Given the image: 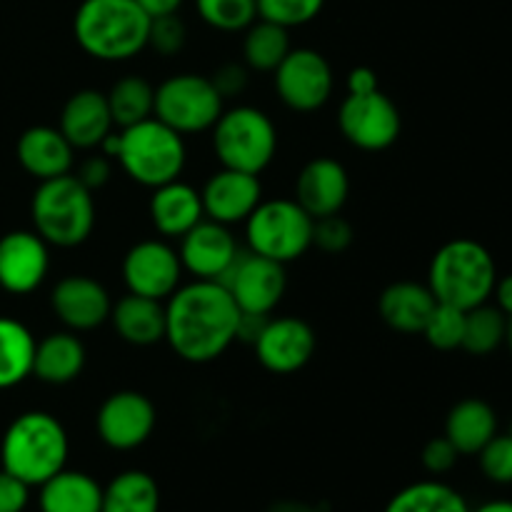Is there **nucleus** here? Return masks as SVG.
Instances as JSON below:
<instances>
[{
  "label": "nucleus",
  "mask_w": 512,
  "mask_h": 512,
  "mask_svg": "<svg viewBox=\"0 0 512 512\" xmlns=\"http://www.w3.org/2000/svg\"><path fill=\"white\" fill-rule=\"evenodd\" d=\"M240 308L218 280H193L165 300V343L185 363L218 360L238 340Z\"/></svg>",
  "instance_id": "obj_1"
},
{
  "label": "nucleus",
  "mask_w": 512,
  "mask_h": 512,
  "mask_svg": "<svg viewBox=\"0 0 512 512\" xmlns=\"http://www.w3.org/2000/svg\"><path fill=\"white\" fill-rule=\"evenodd\" d=\"M150 15L135 0H83L73 35L85 55L100 63H125L148 48Z\"/></svg>",
  "instance_id": "obj_2"
},
{
  "label": "nucleus",
  "mask_w": 512,
  "mask_h": 512,
  "mask_svg": "<svg viewBox=\"0 0 512 512\" xmlns=\"http://www.w3.org/2000/svg\"><path fill=\"white\" fill-rule=\"evenodd\" d=\"M70 443L63 423L45 410H28L8 425L0 443L3 470L25 485H43L68 463Z\"/></svg>",
  "instance_id": "obj_3"
},
{
  "label": "nucleus",
  "mask_w": 512,
  "mask_h": 512,
  "mask_svg": "<svg viewBox=\"0 0 512 512\" xmlns=\"http://www.w3.org/2000/svg\"><path fill=\"white\" fill-rule=\"evenodd\" d=\"M498 283V268L485 245L470 238L445 243L430 260L428 288L435 300L460 310L488 303Z\"/></svg>",
  "instance_id": "obj_4"
},
{
  "label": "nucleus",
  "mask_w": 512,
  "mask_h": 512,
  "mask_svg": "<svg viewBox=\"0 0 512 512\" xmlns=\"http://www.w3.org/2000/svg\"><path fill=\"white\" fill-rule=\"evenodd\" d=\"M33 230L55 248H78L95 228V198L73 173L43 180L30 200Z\"/></svg>",
  "instance_id": "obj_5"
},
{
  "label": "nucleus",
  "mask_w": 512,
  "mask_h": 512,
  "mask_svg": "<svg viewBox=\"0 0 512 512\" xmlns=\"http://www.w3.org/2000/svg\"><path fill=\"white\" fill-rule=\"evenodd\" d=\"M118 133L120 150L115 160L133 183L153 190L180 178L188 160L183 135L160 123L155 115L143 123L120 128Z\"/></svg>",
  "instance_id": "obj_6"
},
{
  "label": "nucleus",
  "mask_w": 512,
  "mask_h": 512,
  "mask_svg": "<svg viewBox=\"0 0 512 512\" xmlns=\"http://www.w3.org/2000/svg\"><path fill=\"white\" fill-rule=\"evenodd\" d=\"M210 130L223 168L260 175L278 153V128L265 110L253 105L225 108Z\"/></svg>",
  "instance_id": "obj_7"
},
{
  "label": "nucleus",
  "mask_w": 512,
  "mask_h": 512,
  "mask_svg": "<svg viewBox=\"0 0 512 512\" xmlns=\"http://www.w3.org/2000/svg\"><path fill=\"white\" fill-rule=\"evenodd\" d=\"M313 223L295 198L263 200L243 223L245 243L253 253L288 265L313 248Z\"/></svg>",
  "instance_id": "obj_8"
},
{
  "label": "nucleus",
  "mask_w": 512,
  "mask_h": 512,
  "mask_svg": "<svg viewBox=\"0 0 512 512\" xmlns=\"http://www.w3.org/2000/svg\"><path fill=\"white\" fill-rule=\"evenodd\" d=\"M223 110L225 100L208 75L178 73L155 88L153 115L183 138L213 128Z\"/></svg>",
  "instance_id": "obj_9"
},
{
  "label": "nucleus",
  "mask_w": 512,
  "mask_h": 512,
  "mask_svg": "<svg viewBox=\"0 0 512 512\" xmlns=\"http://www.w3.org/2000/svg\"><path fill=\"white\" fill-rule=\"evenodd\" d=\"M338 125L343 138L365 153H380L395 145L403 130L400 110L383 90L348 93L340 103Z\"/></svg>",
  "instance_id": "obj_10"
},
{
  "label": "nucleus",
  "mask_w": 512,
  "mask_h": 512,
  "mask_svg": "<svg viewBox=\"0 0 512 512\" xmlns=\"http://www.w3.org/2000/svg\"><path fill=\"white\" fill-rule=\"evenodd\" d=\"M273 73L278 98L295 113H315L333 95V68L328 58L313 48H293Z\"/></svg>",
  "instance_id": "obj_11"
},
{
  "label": "nucleus",
  "mask_w": 512,
  "mask_h": 512,
  "mask_svg": "<svg viewBox=\"0 0 512 512\" xmlns=\"http://www.w3.org/2000/svg\"><path fill=\"white\" fill-rule=\"evenodd\" d=\"M220 283L233 295L240 313L270 315L288 290V275L283 263H275L245 248L240 250Z\"/></svg>",
  "instance_id": "obj_12"
},
{
  "label": "nucleus",
  "mask_w": 512,
  "mask_h": 512,
  "mask_svg": "<svg viewBox=\"0 0 512 512\" xmlns=\"http://www.w3.org/2000/svg\"><path fill=\"white\" fill-rule=\"evenodd\" d=\"M183 273L178 250L168 240H140L123 258V280L128 293L163 303L180 288Z\"/></svg>",
  "instance_id": "obj_13"
},
{
  "label": "nucleus",
  "mask_w": 512,
  "mask_h": 512,
  "mask_svg": "<svg viewBox=\"0 0 512 512\" xmlns=\"http://www.w3.org/2000/svg\"><path fill=\"white\" fill-rule=\"evenodd\" d=\"M155 420L158 415L148 395L138 390H118L108 395L98 408L95 430L110 450L125 453V450H135L148 443L155 430Z\"/></svg>",
  "instance_id": "obj_14"
},
{
  "label": "nucleus",
  "mask_w": 512,
  "mask_h": 512,
  "mask_svg": "<svg viewBox=\"0 0 512 512\" xmlns=\"http://www.w3.org/2000/svg\"><path fill=\"white\" fill-rule=\"evenodd\" d=\"M253 348L255 358L268 373L290 375L303 370L313 360L318 338L303 318L283 315V318H268Z\"/></svg>",
  "instance_id": "obj_15"
},
{
  "label": "nucleus",
  "mask_w": 512,
  "mask_h": 512,
  "mask_svg": "<svg viewBox=\"0 0 512 512\" xmlns=\"http://www.w3.org/2000/svg\"><path fill=\"white\" fill-rule=\"evenodd\" d=\"M240 245L228 225L203 218L180 238V263L195 280H223L235 263Z\"/></svg>",
  "instance_id": "obj_16"
},
{
  "label": "nucleus",
  "mask_w": 512,
  "mask_h": 512,
  "mask_svg": "<svg viewBox=\"0 0 512 512\" xmlns=\"http://www.w3.org/2000/svg\"><path fill=\"white\" fill-rule=\"evenodd\" d=\"M55 318L73 333H88L110 320L113 300L103 283L88 275H65L50 293Z\"/></svg>",
  "instance_id": "obj_17"
},
{
  "label": "nucleus",
  "mask_w": 512,
  "mask_h": 512,
  "mask_svg": "<svg viewBox=\"0 0 512 512\" xmlns=\"http://www.w3.org/2000/svg\"><path fill=\"white\" fill-rule=\"evenodd\" d=\"M50 245L35 230H10L0 238V288L28 295L50 270Z\"/></svg>",
  "instance_id": "obj_18"
},
{
  "label": "nucleus",
  "mask_w": 512,
  "mask_h": 512,
  "mask_svg": "<svg viewBox=\"0 0 512 512\" xmlns=\"http://www.w3.org/2000/svg\"><path fill=\"white\" fill-rule=\"evenodd\" d=\"M200 198H203L205 218L230 228V225L245 223L250 213L263 203V185L253 173L220 168L203 185Z\"/></svg>",
  "instance_id": "obj_19"
},
{
  "label": "nucleus",
  "mask_w": 512,
  "mask_h": 512,
  "mask_svg": "<svg viewBox=\"0 0 512 512\" xmlns=\"http://www.w3.org/2000/svg\"><path fill=\"white\" fill-rule=\"evenodd\" d=\"M348 195V170L335 158L310 160L295 180V203L313 220L340 213L348 203Z\"/></svg>",
  "instance_id": "obj_20"
},
{
  "label": "nucleus",
  "mask_w": 512,
  "mask_h": 512,
  "mask_svg": "<svg viewBox=\"0 0 512 512\" xmlns=\"http://www.w3.org/2000/svg\"><path fill=\"white\" fill-rule=\"evenodd\" d=\"M73 155L75 148L60 133V128L53 125H33L20 135L15 145L20 168L38 183L68 175L73 170Z\"/></svg>",
  "instance_id": "obj_21"
},
{
  "label": "nucleus",
  "mask_w": 512,
  "mask_h": 512,
  "mask_svg": "<svg viewBox=\"0 0 512 512\" xmlns=\"http://www.w3.org/2000/svg\"><path fill=\"white\" fill-rule=\"evenodd\" d=\"M58 128L75 150L98 148L105 135L115 128L105 93L85 88L70 95L60 113Z\"/></svg>",
  "instance_id": "obj_22"
},
{
  "label": "nucleus",
  "mask_w": 512,
  "mask_h": 512,
  "mask_svg": "<svg viewBox=\"0 0 512 512\" xmlns=\"http://www.w3.org/2000/svg\"><path fill=\"white\" fill-rule=\"evenodd\" d=\"M148 213L150 223L165 240H180L205 218L200 190H195L190 183H183L180 178L153 188Z\"/></svg>",
  "instance_id": "obj_23"
},
{
  "label": "nucleus",
  "mask_w": 512,
  "mask_h": 512,
  "mask_svg": "<svg viewBox=\"0 0 512 512\" xmlns=\"http://www.w3.org/2000/svg\"><path fill=\"white\" fill-rule=\"evenodd\" d=\"M435 305H438V300H435L428 283L423 285L413 283V280H400V283L388 285L380 293L378 313L383 323L395 333L415 335L423 333Z\"/></svg>",
  "instance_id": "obj_24"
},
{
  "label": "nucleus",
  "mask_w": 512,
  "mask_h": 512,
  "mask_svg": "<svg viewBox=\"0 0 512 512\" xmlns=\"http://www.w3.org/2000/svg\"><path fill=\"white\" fill-rule=\"evenodd\" d=\"M110 323L120 340L135 348H150L165 340V303L128 293L110 310Z\"/></svg>",
  "instance_id": "obj_25"
},
{
  "label": "nucleus",
  "mask_w": 512,
  "mask_h": 512,
  "mask_svg": "<svg viewBox=\"0 0 512 512\" xmlns=\"http://www.w3.org/2000/svg\"><path fill=\"white\" fill-rule=\"evenodd\" d=\"M85 368V345L73 330H58L35 343L33 375L45 385H68Z\"/></svg>",
  "instance_id": "obj_26"
},
{
  "label": "nucleus",
  "mask_w": 512,
  "mask_h": 512,
  "mask_svg": "<svg viewBox=\"0 0 512 512\" xmlns=\"http://www.w3.org/2000/svg\"><path fill=\"white\" fill-rule=\"evenodd\" d=\"M40 512H100L103 485L88 473L63 468L40 485Z\"/></svg>",
  "instance_id": "obj_27"
},
{
  "label": "nucleus",
  "mask_w": 512,
  "mask_h": 512,
  "mask_svg": "<svg viewBox=\"0 0 512 512\" xmlns=\"http://www.w3.org/2000/svg\"><path fill=\"white\" fill-rule=\"evenodd\" d=\"M495 435H498V415L485 400H460L445 418V438L460 455H478Z\"/></svg>",
  "instance_id": "obj_28"
},
{
  "label": "nucleus",
  "mask_w": 512,
  "mask_h": 512,
  "mask_svg": "<svg viewBox=\"0 0 512 512\" xmlns=\"http://www.w3.org/2000/svg\"><path fill=\"white\" fill-rule=\"evenodd\" d=\"M35 343L20 320L0 318V390L15 388L33 375Z\"/></svg>",
  "instance_id": "obj_29"
},
{
  "label": "nucleus",
  "mask_w": 512,
  "mask_h": 512,
  "mask_svg": "<svg viewBox=\"0 0 512 512\" xmlns=\"http://www.w3.org/2000/svg\"><path fill=\"white\" fill-rule=\"evenodd\" d=\"M100 512H160V488L145 470H125L103 488Z\"/></svg>",
  "instance_id": "obj_30"
},
{
  "label": "nucleus",
  "mask_w": 512,
  "mask_h": 512,
  "mask_svg": "<svg viewBox=\"0 0 512 512\" xmlns=\"http://www.w3.org/2000/svg\"><path fill=\"white\" fill-rule=\"evenodd\" d=\"M105 98H108L110 118L118 130L153 118L155 88L143 75H125V78L115 80Z\"/></svg>",
  "instance_id": "obj_31"
},
{
  "label": "nucleus",
  "mask_w": 512,
  "mask_h": 512,
  "mask_svg": "<svg viewBox=\"0 0 512 512\" xmlns=\"http://www.w3.org/2000/svg\"><path fill=\"white\" fill-rule=\"evenodd\" d=\"M293 50L290 45V33L283 25H275L270 20L258 18L248 30H245L243 38V63L250 70H258V73H273L280 63L285 60V55Z\"/></svg>",
  "instance_id": "obj_32"
},
{
  "label": "nucleus",
  "mask_w": 512,
  "mask_h": 512,
  "mask_svg": "<svg viewBox=\"0 0 512 512\" xmlns=\"http://www.w3.org/2000/svg\"><path fill=\"white\" fill-rule=\"evenodd\" d=\"M383 512H473L468 500L438 480H420L390 498Z\"/></svg>",
  "instance_id": "obj_33"
},
{
  "label": "nucleus",
  "mask_w": 512,
  "mask_h": 512,
  "mask_svg": "<svg viewBox=\"0 0 512 512\" xmlns=\"http://www.w3.org/2000/svg\"><path fill=\"white\" fill-rule=\"evenodd\" d=\"M505 330H508V318L498 305L483 303L473 310H465V333L460 348L483 358L505 343Z\"/></svg>",
  "instance_id": "obj_34"
},
{
  "label": "nucleus",
  "mask_w": 512,
  "mask_h": 512,
  "mask_svg": "<svg viewBox=\"0 0 512 512\" xmlns=\"http://www.w3.org/2000/svg\"><path fill=\"white\" fill-rule=\"evenodd\" d=\"M200 20L220 33H245L258 20L255 0H195Z\"/></svg>",
  "instance_id": "obj_35"
},
{
  "label": "nucleus",
  "mask_w": 512,
  "mask_h": 512,
  "mask_svg": "<svg viewBox=\"0 0 512 512\" xmlns=\"http://www.w3.org/2000/svg\"><path fill=\"white\" fill-rule=\"evenodd\" d=\"M465 333V310L453 308V305L438 303L430 313L428 323L423 328V338L433 345L435 350H458L463 345Z\"/></svg>",
  "instance_id": "obj_36"
},
{
  "label": "nucleus",
  "mask_w": 512,
  "mask_h": 512,
  "mask_svg": "<svg viewBox=\"0 0 512 512\" xmlns=\"http://www.w3.org/2000/svg\"><path fill=\"white\" fill-rule=\"evenodd\" d=\"M255 3H258V18L290 30L318 18L325 0H255Z\"/></svg>",
  "instance_id": "obj_37"
},
{
  "label": "nucleus",
  "mask_w": 512,
  "mask_h": 512,
  "mask_svg": "<svg viewBox=\"0 0 512 512\" xmlns=\"http://www.w3.org/2000/svg\"><path fill=\"white\" fill-rule=\"evenodd\" d=\"M188 40V28H185L183 18L178 13L160 15V18H150V33H148V48L155 50L163 58H173L185 48Z\"/></svg>",
  "instance_id": "obj_38"
},
{
  "label": "nucleus",
  "mask_w": 512,
  "mask_h": 512,
  "mask_svg": "<svg viewBox=\"0 0 512 512\" xmlns=\"http://www.w3.org/2000/svg\"><path fill=\"white\" fill-rule=\"evenodd\" d=\"M355 230L340 213L325 215L313 223V245L328 255H340L353 245Z\"/></svg>",
  "instance_id": "obj_39"
},
{
  "label": "nucleus",
  "mask_w": 512,
  "mask_h": 512,
  "mask_svg": "<svg viewBox=\"0 0 512 512\" xmlns=\"http://www.w3.org/2000/svg\"><path fill=\"white\" fill-rule=\"evenodd\" d=\"M480 470L490 483L512 485V433L495 435L478 453Z\"/></svg>",
  "instance_id": "obj_40"
},
{
  "label": "nucleus",
  "mask_w": 512,
  "mask_h": 512,
  "mask_svg": "<svg viewBox=\"0 0 512 512\" xmlns=\"http://www.w3.org/2000/svg\"><path fill=\"white\" fill-rule=\"evenodd\" d=\"M210 83L220 93V98H238L245 93L250 83V68L245 63H223L215 68L213 75H208Z\"/></svg>",
  "instance_id": "obj_41"
},
{
  "label": "nucleus",
  "mask_w": 512,
  "mask_h": 512,
  "mask_svg": "<svg viewBox=\"0 0 512 512\" xmlns=\"http://www.w3.org/2000/svg\"><path fill=\"white\" fill-rule=\"evenodd\" d=\"M420 458H423V465L428 473L445 475L455 468L460 453L455 450V445L443 435V438L428 440V445L423 448V455H420Z\"/></svg>",
  "instance_id": "obj_42"
},
{
  "label": "nucleus",
  "mask_w": 512,
  "mask_h": 512,
  "mask_svg": "<svg viewBox=\"0 0 512 512\" xmlns=\"http://www.w3.org/2000/svg\"><path fill=\"white\" fill-rule=\"evenodd\" d=\"M28 500L30 485H25L8 470H0V512H25Z\"/></svg>",
  "instance_id": "obj_43"
},
{
  "label": "nucleus",
  "mask_w": 512,
  "mask_h": 512,
  "mask_svg": "<svg viewBox=\"0 0 512 512\" xmlns=\"http://www.w3.org/2000/svg\"><path fill=\"white\" fill-rule=\"evenodd\" d=\"M110 175H113L110 158H105L103 153H98V155H90V158H85L83 163L78 165V173H75V178H78L80 183L90 190V193H95V190H100L108 185Z\"/></svg>",
  "instance_id": "obj_44"
},
{
  "label": "nucleus",
  "mask_w": 512,
  "mask_h": 512,
  "mask_svg": "<svg viewBox=\"0 0 512 512\" xmlns=\"http://www.w3.org/2000/svg\"><path fill=\"white\" fill-rule=\"evenodd\" d=\"M270 315H250V313H240L238 320V340L240 343L253 345L258 340V335L263 333L265 323H268Z\"/></svg>",
  "instance_id": "obj_45"
},
{
  "label": "nucleus",
  "mask_w": 512,
  "mask_h": 512,
  "mask_svg": "<svg viewBox=\"0 0 512 512\" xmlns=\"http://www.w3.org/2000/svg\"><path fill=\"white\" fill-rule=\"evenodd\" d=\"M370 90H378V75L373 68H353L348 73V93H370Z\"/></svg>",
  "instance_id": "obj_46"
},
{
  "label": "nucleus",
  "mask_w": 512,
  "mask_h": 512,
  "mask_svg": "<svg viewBox=\"0 0 512 512\" xmlns=\"http://www.w3.org/2000/svg\"><path fill=\"white\" fill-rule=\"evenodd\" d=\"M150 18H160V15H173L178 13L183 0H135Z\"/></svg>",
  "instance_id": "obj_47"
},
{
  "label": "nucleus",
  "mask_w": 512,
  "mask_h": 512,
  "mask_svg": "<svg viewBox=\"0 0 512 512\" xmlns=\"http://www.w3.org/2000/svg\"><path fill=\"white\" fill-rule=\"evenodd\" d=\"M493 295L498 300V308L505 313V318H512V275H505L503 280L495 283Z\"/></svg>",
  "instance_id": "obj_48"
},
{
  "label": "nucleus",
  "mask_w": 512,
  "mask_h": 512,
  "mask_svg": "<svg viewBox=\"0 0 512 512\" xmlns=\"http://www.w3.org/2000/svg\"><path fill=\"white\" fill-rule=\"evenodd\" d=\"M268 512H320L315 505L303 503V500H278L268 508Z\"/></svg>",
  "instance_id": "obj_49"
},
{
  "label": "nucleus",
  "mask_w": 512,
  "mask_h": 512,
  "mask_svg": "<svg viewBox=\"0 0 512 512\" xmlns=\"http://www.w3.org/2000/svg\"><path fill=\"white\" fill-rule=\"evenodd\" d=\"M473 512H512V500H490Z\"/></svg>",
  "instance_id": "obj_50"
},
{
  "label": "nucleus",
  "mask_w": 512,
  "mask_h": 512,
  "mask_svg": "<svg viewBox=\"0 0 512 512\" xmlns=\"http://www.w3.org/2000/svg\"><path fill=\"white\" fill-rule=\"evenodd\" d=\"M505 343H508L510 353H512V318H508V330H505Z\"/></svg>",
  "instance_id": "obj_51"
}]
</instances>
